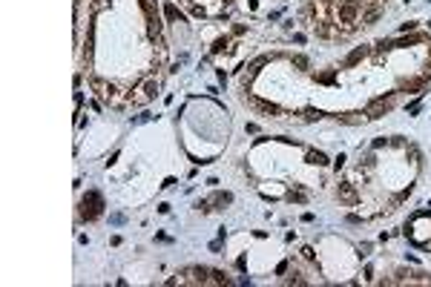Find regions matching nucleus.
Instances as JSON below:
<instances>
[{
  "instance_id": "nucleus-21",
  "label": "nucleus",
  "mask_w": 431,
  "mask_h": 287,
  "mask_svg": "<svg viewBox=\"0 0 431 287\" xmlns=\"http://www.w3.org/2000/svg\"><path fill=\"white\" fill-rule=\"evenodd\" d=\"M195 207H198V210H201V213H207V210H210V201H198V204H195Z\"/></svg>"
},
{
  "instance_id": "nucleus-13",
  "label": "nucleus",
  "mask_w": 431,
  "mask_h": 287,
  "mask_svg": "<svg viewBox=\"0 0 431 287\" xmlns=\"http://www.w3.org/2000/svg\"><path fill=\"white\" fill-rule=\"evenodd\" d=\"M230 201H233L230 193H216L213 196V204H218V207H224V204H230Z\"/></svg>"
},
{
  "instance_id": "nucleus-16",
  "label": "nucleus",
  "mask_w": 431,
  "mask_h": 287,
  "mask_svg": "<svg viewBox=\"0 0 431 287\" xmlns=\"http://www.w3.org/2000/svg\"><path fill=\"white\" fill-rule=\"evenodd\" d=\"M423 87V78H414V81H403V89L408 92V89H420Z\"/></svg>"
},
{
  "instance_id": "nucleus-19",
  "label": "nucleus",
  "mask_w": 431,
  "mask_h": 287,
  "mask_svg": "<svg viewBox=\"0 0 431 287\" xmlns=\"http://www.w3.org/2000/svg\"><path fill=\"white\" fill-rule=\"evenodd\" d=\"M167 18H170V21H181V15L175 12V6H170V3H167Z\"/></svg>"
},
{
  "instance_id": "nucleus-10",
  "label": "nucleus",
  "mask_w": 431,
  "mask_h": 287,
  "mask_svg": "<svg viewBox=\"0 0 431 287\" xmlns=\"http://www.w3.org/2000/svg\"><path fill=\"white\" fill-rule=\"evenodd\" d=\"M290 64L299 69V72H308V66H311V61H308L305 55H293V58H290Z\"/></svg>"
},
{
  "instance_id": "nucleus-5",
  "label": "nucleus",
  "mask_w": 431,
  "mask_h": 287,
  "mask_svg": "<svg viewBox=\"0 0 431 287\" xmlns=\"http://www.w3.org/2000/svg\"><path fill=\"white\" fill-rule=\"evenodd\" d=\"M244 101H250L259 112H264V115H270V118H273V115H282V110L276 104H270V101H256V98H247V95H244Z\"/></svg>"
},
{
  "instance_id": "nucleus-15",
  "label": "nucleus",
  "mask_w": 431,
  "mask_h": 287,
  "mask_svg": "<svg viewBox=\"0 0 431 287\" xmlns=\"http://www.w3.org/2000/svg\"><path fill=\"white\" fill-rule=\"evenodd\" d=\"M144 95H147V98H155V95H158V81H147V87H144Z\"/></svg>"
},
{
  "instance_id": "nucleus-14",
  "label": "nucleus",
  "mask_w": 431,
  "mask_h": 287,
  "mask_svg": "<svg viewBox=\"0 0 431 287\" xmlns=\"http://www.w3.org/2000/svg\"><path fill=\"white\" fill-rule=\"evenodd\" d=\"M210 276H213V279H207V282H213V285H227V276H224L221 270H210Z\"/></svg>"
},
{
  "instance_id": "nucleus-9",
  "label": "nucleus",
  "mask_w": 431,
  "mask_h": 287,
  "mask_svg": "<svg viewBox=\"0 0 431 287\" xmlns=\"http://www.w3.org/2000/svg\"><path fill=\"white\" fill-rule=\"evenodd\" d=\"M426 41V35H411V38H400V41H394V46H411V44H423Z\"/></svg>"
},
{
  "instance_id": "nucleus-1",
  "label": "nucleus",
  "mask_w": 431,
  "mask_h": 287,
  "mask_svg": "<svg viewBox=\"0 0 431 287\" xmlns=\"http://www.w3.org/2000/svg\"><path fill=\"white\" fill-rule=\"evenodd\" d=\"M359 15H362V6H359L357 0H339V3H336V21L342 23L348 32L359 23Z\"/></svg>"
},
{
  "instance_id": "nucleus-11",
  "label": "nucleus",
  "mask_w": 431,
  "mask_h": 287,
  "mask_svg": "<svg viewBox=\"0 0 431 287\" xmlns=\"http://www.w3.org/2000/svg\"><path fill=\"white\" fill-rule=\"evenodd\" d=\"M339 121H342V124H362V121H365V115H357V112H348V115H339Z\"/></svg>"
},
{
  "instance_id": "nucleus-7",
  "label": "nucleus",
  "mask_w": 431,
  "mask_h": 287,
  "mask_svg": "<svg viewBox=\"0 0 431 287\" xmlns=\"http://www.w3.org/2000/svg\"><path fill=\"white\" fill-rule=\"evenodd\" d=\"M336 196H339V201H342V204H357V190H354L351 184H339Z\"/></svg>"
},
{
  "instance_id": "nucleus-3",
  "label": "nucleus",
  "mask_w": 431,
  "mask_h": 287,
  "mask_svg": "<svg viewBox=\"0 0 431 287\" xmlns=\"http://www.w3.org/2000/svg\"><path fill=\"white\" fill-rule=\"evenodd\" d=\"M391 110H394V95H380V98H374L365 107V118L368 121H377V118H383Z\"/></svg>"
},
{
  "instance_id": "nucleus-24",
  "label": "nucleus",
  "mask_w": 431,
  "mask_h": 287,
  "mask_svg": "<svg viewBox=\"0 0 431 287\" xmlns=\"http://www.w3.org/2000/svg\"><path fill=\"white\" fill-rule=\"evenodd\" d=\"M224 3H233V0H224Z\"/></svg>"
},
{
  "instance_id": "nucleus-18",
  "label": "nucleus",
  "mask_w": 431,
  "mask_h": 287,
  "mask_svg": "<svg viewBox=\"0 0 431 287\" xmlns=\"http://www.w3.org/2000/svg\"><path fill=\"white\" fill-rule=\"evenodd\" d=\"M319 118H322V112L319 110H308L305 112V121H319Z\"/></svg>"
},
{
  "instance_id": "nucleus-8",
  "label": "nucleus",
  "mask_w": 431,
  "mask_h": 287,
  "mask_svg": "<svg viewBox=\"0 0 431 287\" xmlns=\"http://www.w3.org/2000/svg\"><path fill=\"white\" fill-rule=\"evenodd\" d=\"M308 164H313V167H325V164H328V155L319 153V150H311V153H308Z\"/></svg>"
},
{
  "instance_id": "nucleus-12",
  "label": "nucleus",
  "mask_w": 431,
  "mask_h": 287,
  "mask_svg": "<svg viewBox=\"0 0 431 287\" xmlns=\"http://www.w3.org/2000/svg\"><path fill=\"white\" fill-rule=\"evenodd\" d=\"M141 12L152 18V15H158V9H155V0H141Z\"/></svg>"
},
{
  "instance_id": "nucleus-17",
  "label": "nucleus",
  "mask_w": 431,
  "mask_h": 287,
  "mask_svg": "<svg viewBox=\"0 0 431 287\" xmlns=\"http://www.w3.org/2000/svg\"><path fill=\"white\" fill-rule=\"evenodd\" d=\"M224 49H227V38H218V41L213 44V55H218V52H224Z\"/></svg>"
},
{
  "instance_id": "nucleus-2",
  "label": "nucleus",
  "mask_w": 431,
  "mask_h": 287,
  "mask_svg": "<svg viewBox=\"0 0 431 287\" xmlns=\"http://www.w3.org/2000/svg\"><path fill=\"white\" fill-rule=\"evenodd\" d=\"M101 210H104V199H101V193H95V190H89L81 201V216L86 221H95L101 216Z\"/></svg>"
},
{
  "instance_id": "nucleus-22",
  "label": "nucleus",
  "mask_w": 431,
  "mask_h": 287,
  "mask_svg": "<svg viewBox=\"0 0 431 287\" xmlns=\"http://www.w3.org/2000/svg\"><path fill=\"white\" fill-rule=\"evenodd\" d=\"M408 155L414 158V161H420V150H417V147H408Z\"/></svg>"
},
{
  "instance_id": "nucleus-20",
  "label": "nucleus",
  "mask_w": 431,
  "mask_h": 287,
  "mask_svg": "<svg viewBox=\"0 0 431 287\" xmlns=\"http://www.w3.org/2000/svg\"><path fill=\"white\" fill-rule=\"evenodd\" d=\"M287 201H296V204H302V201H305V196H302V193H290V196H287Z\"/></svg>"
},
{
  "instance_id": "nucleus-6",
  "label": "nucleus",
  "mask_w": 431,
  "mask_h": 287,
  "mask_svg": "<svg viewBox=\"0 0 431 287\" xmlns=\"http://www.w3.org/2000/svg\"><path fill=\"white\" fill-rule=\"evenodd\" d=\"M368 52H371L368 46H357V49H354V52H351V55L345 58V64H342V66H357V64H359L362 58H368Z\"/></svg>"
},
{
  "instance_id": "nucleus-23",
  "label": "nucleus",
  "mask_w": 431,
  "mask_h": 287,
  "mask_svg": "<svg viewBox=\"0 0 431 287\" xmlns=\"http://www.w3.org/2000/svg\"><path fill=\"white\" fill-rule=\"evenodd\" d=\"M388 144V138H377V141H374V150H380V147H385Z\"/></svg>"
},
{
  "instance_id": "nucleus-4",
  "label": "nucleus",
  "mask_w": 431,
  "mask_h": 287,
  "mask_svg": "<svg viewBox=\"0 0 431 287\" xmlns=\"http://www.w3.org/2000/svg\"><path fill=\"white\" fill-rule=\"evenodd\" d=\"M383 18V3L380 0H368V6L362 9V26H371Z\"/></svg>"
}]
</instances>
